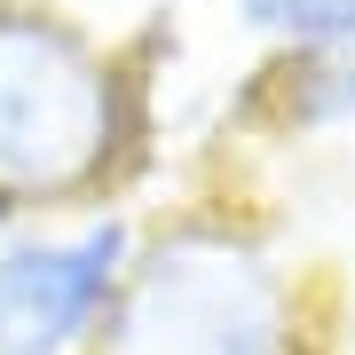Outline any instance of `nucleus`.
Returning <instances> with one entry per match:
<instances>
[{
	"mask_svg": "<svg viewBox=\"0 0 355 355\" xmlns=\"http://www.w3.org/2000/svg\"><path fill=\"white\" fill-rule=\"evenodd\" d=\"M95 355H331L308 284L229 214L142 229Z\"/></svg>",
	"mask_w": 355,
	"mask_h": 355,
	"instance_id": "obj_1",
	"label": "nucleus"
},
{
	"mask_svg": "<svg viewBox=\"0 0 355 355\" xmlns=\"http://www.w3.org/2000/svg\"><path fill=\"white\" fill-rule=\"evenodd\" d=\"M135 142L127 79L32 0H0V221H40L111 190Z\"/></svg>",
	"mask_w": 355,
	"mask_h": 355,
	"instance_id": "obj_2",
	"label": "nucleus"
},
{
	"mask_svg": "<svg viewBox=\"0 0 355 355\" xmlns=\"http://www.w3.org/2000/svg\"><path fill=\"white\" fill-rule=\"evenodd\" d=\"M142 221L119 205H87L55 229L0 237V355H95L103 316L135 268Z\"/></svg>",
	"mask_w": 355,
	"mask_h": 355,
	"instance_id": "obj_3",
	"label": "nucleus"
},
{
	"mask_svg": "<svg viewBox=\"0 0 355 355\" xmlns=\"http://www.w3.org/2000/svg\"><path fill=\"white\" fill-rule=\"evenodd\" d=\"M237 16L268 40H284L292 55H324L355 40V0H237Z\"/></svg>",
	"mask_w": 355,
	"mask_h": 355,
	"instance_id": "obj_4",
	"label": "nucleus"
},
{
	"mask_svg": "<svg viewBox=\"0 0 355 355\" xmlns=\"http://www.w3.org/2000/svg\"><path fill=\"white\" fill-rule=\"evenodd\" d=\"M284 111H292V127H355V40L292 64Z\"/></svg>",
	"mask_w": 355,
	"mask_h": 355,
	"instance_id": "obj_5",
	"label": "nucleus"
}]
</instances>
